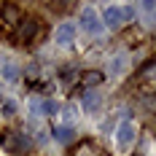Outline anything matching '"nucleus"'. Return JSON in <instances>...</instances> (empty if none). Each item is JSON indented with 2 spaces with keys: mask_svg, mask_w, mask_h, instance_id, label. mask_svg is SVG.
Here are the masks:
<instances>
[{
  "mask_svg": "<svg viewBox=\"0 0 156 156\" xmlns=\"http://www.w3.org/2000/svg\"><path fill=\"white\" fill-rule=\"evenodd\" d=\"M129 73V57L126 54H113L108 62V76L113 78H124Z\"/></svg>",
  "mask_w": 156,
  "mask_h": 156,
  "instance_id": "obj_8",
  "label": "nucleus"
},
{
  "mask_svg": "<svg viewBox=\"0 0 156 156\" xmlns=\"http://www.w3.org/2000/svg\"><path fill=\"white\" fill-rule=\"evenodd\" d=\"M59 116H62V124H65V126H76V121H78V108L73 105V102L59 105Z\"/></svg>",
  "mask_w": 156,
  "mask_h": 156,
  "instance_id": "obj_11",
  "label": "nucleus"
},
{
  "mask_svg": "<svg viewBox=\"0 0 156 156\" xmlns=\"http://www.w3.org/2000/svg\"><path fill=\"white\" fill-rule=\"evenodd\" d=\"M113 140H116V148L121 154H126L135 145V140H137V126L132 124V121H121V124L116 126V132H113Z\"/></svg>",
  "mask_w": 156,
  "mask_h": 156,
  "instance_id": "obj_2",
  "label": "nucleus"
},
{
  "mask_svg": "<svg viewBox=\"0 0 156 156\" xmlns=\"http://www.w3.org/2000/svg\"><path fill=\"white\" fill-rule=\"evenodd\" d=\"M54 137H57V140L62 143V145L73 143V140H76V126H65V124L54 126Z\"/></svg>",
  "mask_w": 156,
  "mask_h": 156,
  "instance_id": "obj_12",
  "label": "nucleus"
},
{
  "mask_svg": "<svg viewBox=\"0 0 156 156\" xmlns=\"http://www.w3.org/2000/svg\"><path fill=\"white\" fill-rule=\"evenodd\" d=\"M100 19H102V27H105V30H119V27L124 24V5H121V3L105 5L102 14H100Z\"/></svg>",
  "mask_w": 156,
  "mask_h": 156,
  "instance_id": "obj_5",
  "label": "nucleus"
},
{
  "mask_svg": "<svg viewBox=\"0 0 156 156\" xmlns=\"http://www.w3.org/2000/svg\"><path fill=\"white\" fill-rule=\"evenodd\" d=\"M16 108H19L16 100H11V97L3 100V105H0V119H14V116H16Z\"/></svg>",
  "mask_w": 156,
  "mask_h": 156,
  "instance_id": "obj_13",
  "label": "nucleus"
},
{
  "mask_svg": "<svg viewBox=\"0 0 156 156\" xmlns=\"http://www.w3.org/2000/svg\"><path fill=\"white\" fill-rule=\"evenodd\" d=\"M81 108H83V113L94 116L97 110L102 108V94L97 92V89H86V92H83V97H81Z\"/></svg>",
  "mask_w": 156,
  "mask_h": 156,
  "instance_id": "obj_7",
  "label": "nucleus"
},
{
  "mask_svg": "<svg viewBox=\"0 0 156 156\" xmlns=\"http://www.w3.org/2000/svg\"><path fill=\"white\" fill-rule=\"evenodd\" d=\"M121 5H124V22L137 19V5H132V3H121Z\"/></svg>",
  "mask_w": 156,
  "mask_h": 156,
  "instance_id": "obj_14",
  "label": "nucleus"
},
{
  "mask_svg": "<svg viewBox=\"0 0 156 156\" xmlns=\"http://www.w3.org/2000/svg\"><path fill=\"white\" fill-rule=\"evenodd\" d=\"M3 145H5V151H11V154H24L32 145V140L27 135H22V132H5V135H3Z\"/></svg>",
  "mask_w": 156,
  "mask_h": 156,
  "instance_id": "obj_6",
  "label": "nucleus"
},
{
  "mask_svg": "<svg viewBox=\"0 0 156 156\" xmlns=\"http://www.w3.org/2000/svg\"><path fill=\"white\" fill-rule=\"evenodd\" d=\"M76 38H78V27H76L73 19H62V22L54 27V43L59 48H70L76 43Z\"/></svg>",
  "mask_w": 156,
  "mask_h": 156,
  "instance_id": "obj_4",
  "label": "nucleus"
},
{
  "mask_svg": "<svg viewBox=\"0 0 156 156\" xmlns=\"http://www.w3.org/2000/svg\"><path fill=\"white\" fill-rule=\"evenodd\" d=\"M100 81H102V73H97V70H94V73H86V83H89V86L100 83Z\"/></svg>",
  "mask_w": 156,
  "mask_h": 156,
  "instance_id": "obj_15",
  "label": "nucleus"
},
{
  "mask_svg": "<svg viewBox=\"0 0 156 156\" xmlns=\"http://www.w3.org/2000/svg\"><path fill=\"white\" fill-rule=\"evenodd\" d=\"M0 92H3V86H0Z\"/></svg>",
  "mask_w": 156,
  "mask_h": 156,
  "instance_id": "obj_16",
  "label": "nucleus"
},
{
  "mask_svg": "<svg viewBox=\"0 0 156 156\" xmlns=\"http://www.w3.org/2000/svg\"><path fill=\"white\" fill-rule=\"evenodd\" d=\"M76 27H78V30H83L86 35H92V38H102V35H105L102 19H100V14H97L94 8H83V11H81Z\"/></svg>",
  "mask_w": 156,
  "mask_h": 156,
  "instance_id": "obj_1",
  "label": "nucleus"
},
{
  "mask_svg": "<svg viewBox=\"0 0 156 156\" xmlns=\"http://www.w3.org/2000/svg\"><path fill=\"white\" fill-rule=\"evenodd\" d=\"M0 78H3V81H8V83H16V81L22 78L19 65H16L14 59H0Z\"/></svg>",
  "mask_w": 156,
  "mask_h": 156,
  "instance_id": "obj_9",
  "label": "nucleus"
},
{
  "mask_svg": "<svg viewBox=\"0 0 156 156\" xmlns=\"http://www.w3.org/2000/svg\"><path fill=\"white\" fill-rule=\"evenodd\" d=\"M27 110L32 116H41V119H51L59 113V102L51 100V97H30L27 100Z\"/></svg>",
  "mask_w": 156,
  "mask_h": 156,
  "instance_id": "obj_3",
  "label": "nucleus"
},
{
  "mask_svg": "<svg viewBox=\"0 0 156 156\" xmlns=\"http://www.w3.org/2000/svg\"><path fill=\"white\" fill-rule=\"evenodd\" d=\"M35 32H38V22L35 19H22V27L16 30V38L22 43H30L32 38H35Z\"/></svg>",
  "mask_w": 156,
  "mask_h": 156,
  "instance_id": "obj_10",
  "label": "nucleus"
}]
</instances>
